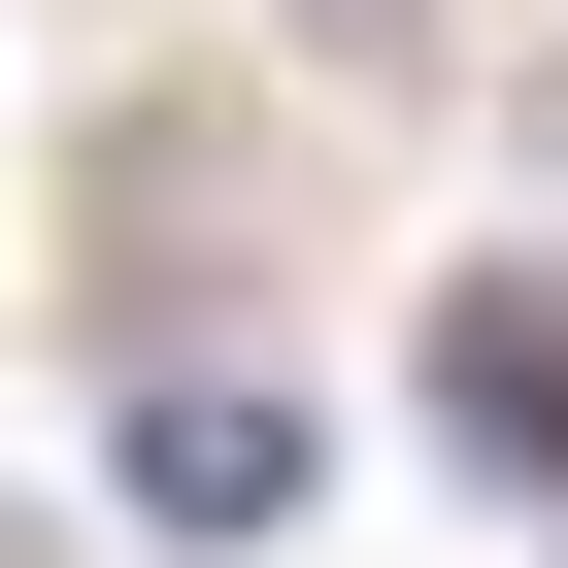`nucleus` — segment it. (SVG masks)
Returning <instances> with one entry per match:
<instances>
[{"mask_svg": "<svg viewBox=\"0 0 568 568\" xmlns=\"http://www.w3.org/2000/svg\"><path fill=\"white\" fill-rule=\"evenodd\" d=\"M134 535H267V501H302V402H267V368H134Z\"/></svg>", "mask_w": 568, "mask_h": 568, "instance_id": "obj_1", "label": "nucleus"}, {"mask_svg": "<svg viewBox=\"0 0 568 568\" xmlns=\"http://www.w3.org/2000/svg\"><path fill=\"white\" fill-rule=\"evenodd\" d=\"M435 435L468 468H568V302H435Z\"/></svg>", "mask_w": 568, "mask_h": 568, "instance_id": "obj_2", "label": "nucleus"}, {"mask_svg": "<svg viewBox=\"0 0 568 568\" xmlns=\"http://www.w3.org/2000/svg\"><path fill=\"white\" fill-rule=\"evenodd\" d=\"M535 134H568V68H535Z\"/></svg>", "mask_w": 568, "mask_h": 568, "instance_id": "obj_3", "label": "nucleus"}]
</instances>
